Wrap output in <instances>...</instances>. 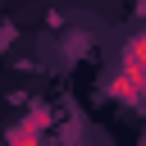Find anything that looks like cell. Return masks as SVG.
I'll use <instances>...</instances> for the list:
<instances>
[{
	"label": "cell",
	"mask_w": 146,
	"mask_h": 146,
	"mask_svg": "<svg viewBox=\"0 0 146 146\" xmlns=\"http://www.w3.org/2000/svg\"><path fill=\"white\" fill-rule=\"evenodd\" d=\"M141 78H146V36L132 41V50L123 59V78L114 82V96H132V82H141Z\"/></svg>",
	"instance_id": "obj_1"
}]
</instances>
